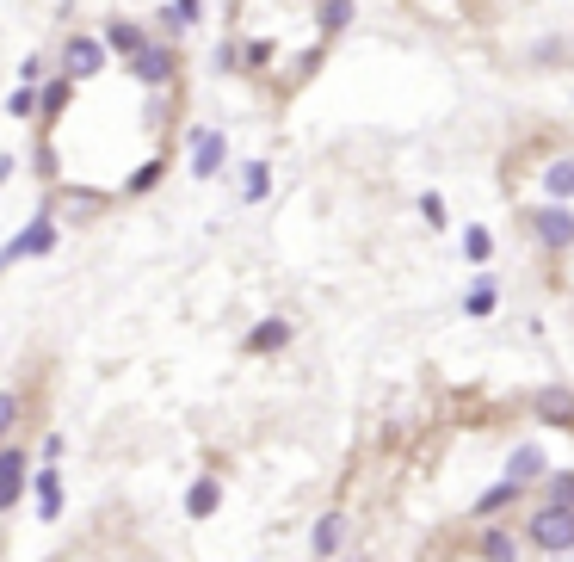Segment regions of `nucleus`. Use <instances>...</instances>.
I'll return each instance as SVG.
<instances>
[{
	"label": "nucleus",
	"mask_w": 574,
	"mask_h": 562,
	"mask_svg": "<svg viewBox=\"0 0 574 562\" xmlns=\"http://www.w3.org/2000/svg\"><path fill=\"white\" fill-rule=\"evenodd\" d=\"M352 0H321V13H315V25H321V38H334V31H346L352 25Z\"/></svg>",
	"instance_id": "obj_17"
},
{
	"label": "nucleus",
	"mask_w": 574,
	"mask_h": 562,
	"mask_svg": "<svg viewBox=\"0 0 574 562\" xmlns=\"http://www.w3.org/2000/svg\"><path fill=\"white\" fill-rule=\"evenodd\" d=\"M537 470H544V451H537V445H519L513 451V458H507V482H537Z\"/></svg>",
	"instance_id": "obj_15"
},
{
	"label": "nucleus",
	"mask_w": 574,
	"mask_h": 562,
	"mask_svg": "<svg viewBox=\"0 0 574 562\" xmlns=\"http://www.w3.org/2000/svg\"><path fill=\"white\" fill-rule=\"evenodd\" d=\"M531 229H537V241H544L550 254L574 248V210H568V204H544V210L531 217Z\"/></svg>",
	"instance_id": "obj_4"
},
{
	"label": "nucleus",
	"mask_w": 574,
	"mask_h": 562,
	"mask_svg": "<svg viewBox=\"0 0 574 562\" xmlns=\"http://www.w3.org/2000/svg\"><path fill=\"white\" fill-rule=\"evenodd\" d=\"M463 254H470V260H488V254H494L488 229H470V235H463Z\"/></svg>",
	"instance_id": "obj_22"
},
{
	"label": "nucleus",
	"mask_w": 574,
	"mask_h": 562,
	"mask_svg": "<svg viewBox=\"0 0 574 562\" xmlns=\"http://www.w3.org/2000/svg\"><path fill=\"white\" fill-rule=\"evenodd\" d=\"M544 507H574V470H556L544 482Z\"/></svg>",
	"instance_id": "obj_19"
},
{
	"label": "nucleus",
	"mask_w": 574,
	"mask_h": 562,
	"mask_svg": "<svg viewBox=\"0 0 574 562\" xmlns=\"http://www.w3.org/2000/svg\"><path fill=\"white\" fill-rule=\"evenodd\" d=\"M544 192H550L556 204H568V198H574V155H556V161L544 167Z\"/></svg>",
	"instance_id": "obj_13"
},
{
	"label": "nucleus",
	"mask_w": 574,
	"mask_h": 562,
	"mask_svg": "<svg viewBox=\"0 0 574 562\" xmlns=\"http://www.w3.org/2000/svg\"><path fill=\"white\" fill-rule=\"evenodd\" d=\"M340 544H346V513H321L315 532H309V550L328 562V556H340Z\"/></svg>",
	"instance_id": "obj_9"
},
{
	"label": "nucleus",
	"mask_w": 574,
	"mask_h": 562,
	"mask_svg": "<svg viewBox=\"0 0 574 562\" xmlns=\"http://www.w3.org/2000/svg\"><path fill=\"white\" fill-rule=\"evenodd\" d=\"M525 544L537 556H574V507H537L525 519Z\"/></svg>",
	"instance_id": "obj_1"
},
{
	"label": "nucleus",
	"mask_w": 574,
	"mask_h": 562,
	"mask_svg": "<svg viewBox=\"0 0 574 562\" xmlns=\"http://www.w3.org/2000/svg\"><path fill=\"white\" fill-rule=\"evenodd\" d=\"M13 414H19V402H13V396H0V439L13 433Z\"/></svg>",
	"instance_id": "obj_26"
},
{
	"label": "nucleus",
	"mask_w": 574,
	"mask_h": 562,
	"mask_svg": "<svg viewBox=\"0 0 574 562\" xmlns=\"http://www.w3.org/2000/svg\"><path fill=\"white\" fill-rule=\"evenodd\" d=\"M223 155H229L223 130H192V173H198V180H210V173L223 167Z\"/></svg>",
	"instance_id": "obj_8"
},
{
	"label": "nucleus",
	"mask_w": 574,
	"mask_h": 562,
	"mask_svg": "<svg viewBox=\"0 0 574 562\" xmlns=\"http://www.w3.org/2000/svg\"><path fill=\"white\" fill-rule=\"evenodd\" d=\"M476 556H482V562H519V538L507 532V525H482Z\"/></svg>",
	"instance_id": "obj_10"
},
{
	"label": "nucleus",
	"mask_w": 574,
	"mask_h": 562,
	"mask_svg": "<svg viewBox=\"0 0 574 562\" xmlns=\"http://www.w3.org/2000/svg\"><path fill=\"white\" fill-rule=\"evenodd\" d=\"M513 501H519V482H494L488 495H476V507H470V513H476V519H494L500 507H513Z\"/></svg>",
	"instance_id": "obj_16"
},
{
	"label": "nucleus",
	"mask_w": 574,
	"mask_h": 562,
	"mask_svg": "<svg viewBox=\"0 0 574 562\" xmlns=\"http://www.w3.org/2000/svg\"><path fill=\"white\" fill-rule=\"evenodd\" d=\"M93 75H105V44L99 38H68V50H62V81H93Z\"/></svg>",
	"instance_id": "obj_3"
},
{
	"label": "nucleus",
	"mask_w": 574,
	"mask_h": 562,
	"mask_svg": "<svg viewBox=\"0 0 574 562\" xmlns=\"http://www.w3.org/2000/svg\"><path fill=\"white\" fill-rule=\"evenodd\" d=\"M463 309H470V315H488V309H494V285H488V278H482L470 297H463Z\"/></svg>",
	"instance_id": "obj_21"
},
{
	"label": "nucleus",
	"mask_w": 574,
	"mask_h": 562,
	"mask_svg": "<svg viewBox=\"0 0 574 562\" xmlns=\"http://www.w3.org/2000/svg\"><path fill=\"white\" fill-rule=\"evenodd\" d=\"M346 562H358V556H346Z\"/></svg>",
	"instance_id": "obj_28"
},
{
	"label": "nucleus",
	"mask_w": 574,
	"mask_h": 562,
	"mask_svg": "<svg viewBox=\"0 0 574 562\" xmlns=\"http://www.w3.org/2000/svg\"><path fill=\"white\" fill-rule=\"evenodd\" d=\"M7 112H13V118H31V112H38V93H31V87H19V93L7 99Z\"/></svg>",
	"instance_id": "obj_23"
},
{
	"label": "nucleus",
	"mask_w": 574,
	"mask_h": 562,
	"mask_svg": "<svg viewBox=\"0 0 574 562\" xmlns=\"http://www.w3.org/2000/svg\"><path fill=\"white\" fill-rule=\"evenodd\" d=\"M50 248H56V223H50V210H44V217H31V223L7 241V248H0V272L19 266V260H38V254H50Z\"/></svg>",
	"instance_id": "obj_2"
},
{
	"label": "nucleus",
	"mask_w": 574,
	"mask_h": 562,
	"mask_svg": "<svg viewBox=\"0 0 574 562\" xmlns=\"http://www.w3.org/2000/svg\"><path fill=\"white\" fill-rule=\"evenodd\" d=\"M531 414L544 420V427H562V433H574V390H562V383H550V390H537V396H531Z\"/></svg>",
	"instance_id": "obj_5"
},
{
	"label": "nucleus",
	"mask_w": 574,
	"mask_h": 562,
	"mask_svg": "<svg viewBox=\"0 0 574 562\" xmlns=\"http://www.w3.org/2000/svg\"><path fill=\"white\" fill-rule=\"evenodd\" d=\"M25 482H31V476H25V451H19V445H0V513L25 495Z\"/></svg>",
	"instance_id": "obj_6"
},
{
	"label": "nucleus",
	"mask_w": 574,
	"mask_h": 562,
	"mask_svg": "<svg viewBox=\"0 0 574 562\" xmlns=\"http://www.w3.org/2000/svg\"><path fill=\"white\" fill-rule=\"evenodd\" d=\"M217 501H223V482H217V476H198V482L186 488V513H192V519H210V513H217Z\"/></svg>",
	"instance_id": "obj_12"
},
{
	"label": "nucleus",
	"mask_w": 574,
	"mask_h": 562,
	"mask_svg": "<svg viewBox=\"0 0 574 562\" xmlns=\"http://www.w3.org/2000/svg\"><path fill=\"white\" fill-rule=\"evenodd\" d=\"M105 38H112V50H124L130 62H136L142 50H149V38H142V31H136V25H124V19H118V25H105Z\"/></svg>",
	"instance_id": "obj_18"
},
{
	"label": "nucleus",
	"mask_w": 574,
	"mask_h": 562,
	"mask_svg": "<svg viewBox=\"0 0 574 562\" xmlns=\"http://www.w3.org/2000/svg\"><path fill=\"white\" fill-rule=\"evenodd\" d=\"M204 19V0H173V13H167V25H198Z\"/></svg>",
	"instance_id": "obj_20"
},
{
	"label": "nucleus",
	"mask_w": 574,
	"mask_h": 562,
	"mask_svg": "<svg viewBox=\"0 0 574 562\" xmlns=\"http://www.w3.org/2000/svg\"><path fill=\"white\" fill-rule=\"evenodd\" d=\"M247 198H266V161L247 167Z\"/></svg>",
	"instance_id": "obj_25"
},
{
	"label": "nucleus",
	"mask_w": 574,
	"mask_h": 562,
	"mask_svg": "<svg viewBox=\"0 0 574 562\" xmlns=\"http://www.w3.org/2000/svg\"><path fill=\"white\" fill-rule=\"evenodd\" d=\"M173 68H179V62H173V50H167V44H149V50L130 62V75H136L142 87H167V81H173Z\"/></svg>",
	"instance_id": "obj_7"
},
{
	"label": "nucleus",
	"mask_w": 574,
	"mask_h": 562,
	"mask_svg": "<svg viewBox=\"0 0 574 562\" xmlns=\"http://www.w3.org/2000/svg\"><path fill=\"white\" fill-rule=\"evenodd\" d=\"M420 210H426V223H445V204H439V192H426V198H420Z\"/></svg>",
	"instance_id": "obj_27"
},
{
	"label": "nucleus",
	"mask_w": 574,
	"mask_h": 562,
	"mask_svg": "<svg viewBox=\"0 0 574 562\" xmlns=\"http://www.w3.org/2000/svg\"><path fill=\"white\" fill-rule=\"evenodd\" d=\"M155 180H161V161H149V167H136V173H130V192H149Z\"/></svg>",
	"instance_id": "obj_24"
},
{
	"label": "nucleus",
	"mask_w": 574,
	"mask_h": 562,
	"mask_svg": "<svg viewBox=\"0 0 574 562\" xmlns=\"http://www.w3.org/2000/svg\"><path fill=\"white\" fill-rule=\"evenodd\" d=\"M278 346H291V322H278V315L247 334V353H278Z\"/></svg>",
	"instance_id": "obj_14"
},
{
	"label": "nucleus",
	"mask_w": 574,
	"mask_h": 562,
	"mask_svg": "<svg viewBox=\"0 0 574 562\" xmlns=\"http://www.w3.org/2000/svg\"><path fill=\"white\" fill-rule=\"evenodd\" d=\"M31 495H38V513H44V525H56V513H62V476L44 464L38 476H31Z\"/></svg>",
	"instance_id": "obj_11"
}]
</instances>
